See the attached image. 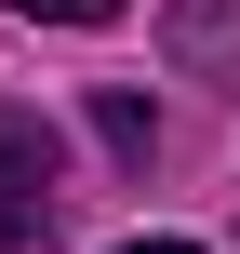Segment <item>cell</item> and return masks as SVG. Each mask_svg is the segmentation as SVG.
Instances as JSON below:
<instances>
[{
  "label": "cell",
  "instance_id": "6da1fadb",
  "mask_svg": "<svg viewBox=\"0 0 240 254\" xmlns=\"http://www.w3.org/2000/svg\"><path fill=\"white\" fill-rule=\"evenodd\" d=\"M94 134H107L120 161H147V107H134V94H107V107H94Z\"/></svg>",
  "mask_w": 240,
  "mask_h": 254
},
{
  "label": "cell",
  "instance_id": "7a4b0ae2",
  "mask_svg": "<svg viewBox=\"0 0 240 254\" xmlns=\"http://www.w3.org/2000/svg\"><path fill=\"white\" fill-rule=\"evenodd\" d=\"M13 13H40V27H120V0H13Z\"/></svg>",
  "mask_w": 240,
  "mask_h": 254
},
{
  "label": "cell",
  "instance_id": "3957f363",
  "mask_svg": "<svg viewBox=\"0 0 240 254\" xmlns=\"http://www.w3.org/2000/svg\"><path fill=\"white\" fill-rule=\"evenodd\" d=\"M120 254H200V241H120Z\"/></svg>",
  "mask_w": 240,
  "mask_h": 254
}]
</instances>
